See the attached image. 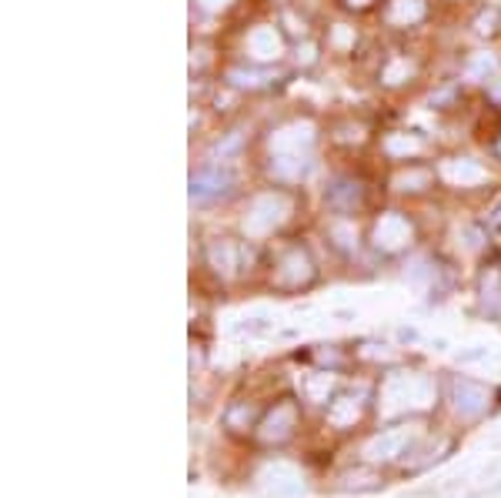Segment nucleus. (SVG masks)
<instances>
[{"label": "nucleus", "mask_w": 501, "mask_h": 498, "mask_svg": "<svg viewBox=\"0 0 501 498\" xmlns=\"http://www.w3.org/2000/svg\"><path fill=\"white\" fill-rule=\"evenodd\" d=\"M287 214H291V197L287 194H281V191L257 194L245 214V231L251 238H265V234H271Z\"/></svg>", "instance_id": "obj_1"}, {"label": "nucleus", "mask_w": 501, "mask_h": 498, "mask_svg": "<svg viewBox=\"0 0 501 498\" xmlns=\"http://www.w3.org/2000/svg\"><path fill=\"white\" fill-rule=\"evenodd\" d=\"M448 398L461 418H481L488 415L495 392H491L488 384L475 382V378H455L448 388Z\"/></svg>", "instance_id": "obj_2"}, {"label": "nucleus", "mask_w": 501, "mask_h": 498, "mask_svg": "<svg viewBox=\"0 0 501 498\" xmlns=\"http://www.w3.org/2000/svg\"><path fill=\"white\" fill-rule=\"evenodd\" d=\"M431 398V382L421 378V374H395L388 384H385V402L395 405V402H405V405H425Z\"/></svg>", "instance_id": "obj_3"}, {"label": "nucleus", "mask_w": 501, "mask_h": 498, "mask_svg": "<svg viewBox=\"0 0 501 498\" xmlns=\"http://www.w3.org/2000/svg\"><path fill=\"white\" fill-rule=\"evenodd\" d=\"M235 187V174L227 167H205L191 174V197L195 201H207V197H225Z\"/></svg>", "instance_id": "obj_4"}, {"label": "nucleus", "mask_w": 501, "mask_h": 498, "mask_svg": "<svg viewBox=\"0 0 501 498\" xmlns=\"http://www.w3.org/2000/svg\"><path fill=\"white\" fill-rule=\"evenodd\" d=\"M311 141H315V127L307 124V121H295V124L281 127L271 137V151L275 154H307Z\"/></svg>", "instance_id": "obj_5"}, {"label": "nucleus", "mask_w": 501, "mask_h": 498, "mask_svg": "<svg viewBox=\"0 0 501 498\" xmlns=\"http://www.w3.org/2000/svg\"><path fill=\"white\" fill-rule=\"evenodd\" d=\"M411 224L408 218H401V214H385V218L375 224V244L381 251H401L405 244L411 241Z\"/></svg>", "instance_id": "obj_6"}, {"label": "nucleus", "mask_w": 501, "mask_h": 498, "mask_svg": "<svg viewBox=\"0 0 501 498\" xmlns=\"http://www.w3.org/2000/svg\"><path fill=\"white\" fill-rule=\"evenodd\" d=\"M311 274H315V264L305 251H287L277 264V284H285V288H301L311 281Z\"/></svg>", "instance_id": "obj_7"}, {"label": "nucleus", "mask_w": 501, "mask_h": 498, "mask_svg": "<svg viewBox=\"0 0 501 498\" xmlns=\"http://www.w3.org/2000/svg\"><path fill=\"white\" fill-rule=\"evenodd\" d=\"M441 177L451 181V184L458 187H468V184H481L485 181V167L478 161H468V157H448V161H441Z\"/></svg>", "instance_id": "obj_8"}, {"label": "nucleus", "mask_w": 501, "mask_h": 498, "mask_svg": "<svg viewBox=\"0 0 501 498\" xmlns=\"http://www.w3.org/2000/svg\"><path fill=\"white\" fill-rule=\"evenodd\" d=\"M398 455H408V432H405V428H388V432H381L368 445L371 462H381V458L388 462V458H398Z\"/></svg>", "instance_id": "obj_9"}, {"label": "nucleus", "mask_w": 501, "mask_h": 498, "mask_svg": "<svg viewBox=\"0 0 501 498\" xmlns=\"http://www.w3.org/2000/svg\"><path fill=\"white\" fill-rule=\"evenodd\" d=\"M325 197L335 211H355L361 204V184L358 181H348V177H338L335 184L327 187Z\"/></svg>", "instance_id": "obj_10"}, {"label": "nucleus", "mask_w": 501, "mask_h": 498, "mask_svg": "<svg viewBox=\"0 0 501 498\" xmlns=\"http://www.w3.org/2000/svg\"><path fill=\"white\" fill-rule=\"evenodd\" d=\"M247 51L255 54L257 61H275V57H281V37H277L275 27H255L247 37Z\"/></svg>", "instance_id": "obj_11"}, {"label": "nucleus", "mask_w": 501, "mask_h": 498, "mask_svg": "<svg viewBox=\"0 0 501 498\" xmlns=\"http://www.w3.org/2000/svg\"><path fill=\"white\" fill-rule=\"evenodd\" d=\"M307 167H311V157L307 154H275L271 157V171H275L277 177H285V181L305 177Z\"/></svg>", "instance_id": "obj_12"}, {"label": "nucleus", "mask_w": 501, "mask_h": 498, "mask_svg": "<svg viewBox=\"0 0 501 498\" xmlns=\"http://www.w3.org/2000/svg\"><path fill=\"white\" fill-rule=\"evenodd\" d=\"M207 261H211V268L217 271V274H235L237 268V248L231 244V241H215L211 248H207Z\"/></svg>", "instance_id": "obj_13"}, {"label": "nucleus", "mask_w": 501, "mask_h": 498, "mask_svg": "<svg viewBox=\"0 0 501 498\" xmlns=\"http://www.w3.org/2000/svg\"><path fill=\"white\" fill-rule=\"evenodd\" d=\"M421 17H425V4H421V0H391V7H388L391 24L408 27V24L421 21Z\"/></svg>", "instance_id": "obj_14"}, {"label": "nucleus", "mask_w": 501, "mask_h": 498, "mask_svg": "<svg viewBox=\"0 0 501 498\" xmlns=\"http://www.w3.org/2000/svg\"><path fill=\"white\" fill-rule=\"evenodd\" d=\"M481 302L491 314H501V274H485L481 278Z\"/></svg>", "instance_id": "obj_15"}, {"label": "nucleus", "mask_w": 501, "mask_h": 498, "mask_svg": "<svg viewBox=\"0 0 501 498\" xmlns=\"http://www.w3.org/2000/svg\"><path fill=\"white\" fill-rule=\"evenodd\" d=\"M495 71H498V61H495L491 54H475L468 64L471 81H488V77H495Z\"/></svg>", "instance_id": "obj_16"}, {"label": "nucleus", "mask_w": 501, "mask_h": 498, "mask_svg": "<svg viewBox=\"0 0 501 498\" xmlns=\"http://www.w3.org/2000/svg\"><path fill=\"white\" fill-rule=\"evenodd\" d=\"M431 181V171H401L398 177H395V187L398 191H418V187H425Z\"/></svg>", "instance_id": "obj_17"}, {"label": "nucleus", "mask_w": 501, "mask_h": 498, "mask_svg": "<svg viewBox=\"0 0 501 498\" xmlns=\"http://www.w3.org/2000/svg\"><path fill=\"white\" fill-rule=\"evenodd\" d=\"M385 147H388L391 154H415V151H421V141H415L408 134H391Z\"/></svg>", "instance_id": "obj_18"}, {"label": "nucleus", "mask_w": 501, "mask_h": 498, "mask_svg": "<svg viewBox=\"0 0 501 498\" xmlns=\"http://www.w3.org/2000/svg\"><path fill=\"white\" fill-rule=\"evenodd\" d=\"M461 364H475V362H491L495 354L488 352V348H481V344H475V348H465V352H458L455 354Z\"/></svg>", "instance_id": "obj_19"}, {"label": "nucleus", "mask_w": 501, "mask_h": 498, "mask_svg": "<svg viewBox=\"0 0 501 498\" xmlns=\"http://www.w3.org/2000/svg\"><path fill=\"white\" fill-rule=\"evenodd\" d=\"M411 74V64L408 61H391L388 71H385V81L388 84H401V77H408Z\"/></svg>", "instance_id": "obj_20"}, {"label": "nucleus", "mask_w": 501, "mask_h": 498, "mask_svg": "<svg viewBox=\"0 0 501 498\" xmlns=\"http://www.w3.org/2000/svg\"><path fill=\"white\" fill-rule=\"evenodd\" d=\"M495 24H498V14H495V11L481 14V17H478V31L481 34H491V31H495Z\"/></svg>", "instance_id": "obj_21"}, {"label": "nucleus", "mask_w": 501, "mask_h": 498, "mask_svg": "<svg viewBox=\"0 0 501 498\" xmlns=\"http://www.w3.org/2000/svg\"><path fill=\"white\" fill-rule=\"evenodd\" d=\"M201 7H207V11H221V7H227L231 0H197Z\"/></svg>", "instance_id": "obj_22"}, {"label": "nucleus", "mask_w": 501, "mask_h": 498, "mask_svg": "<svg viewBox=\"0 0 501 498\" xmlns=\"http://www.w3.org/2000/svg\"><path fill=\"white\" fill-rule=\"evenodd\" d=\"M351 41V34L345 31V27H338V31H335V44H348Z\"/></svg>", "instance_id": "obj_23"}, {"label": "nucleus", "mask_w": 501, "mask_h": 498, "mask_svg": "<svg viewBox=\"0 0 501 498\" xmlns=\"http://www.w3.org/2000/svg\"><path fill=\"white\" fill-rule=\"evenodd\" d=\"M491 228H501V204L491 211Z\"/></svg>", "instance_id": "obj_24"}, {"label": "nucleus", "mask_w": 501, "mask_h": 498, "mask_svg": "<svg viewBox=\"0 0 501 498\" xmlns=\"http://www.w3.org/2000/svg\"><path fill=\"white\" fill-rule=\"evenodd\" d=\"M348 4H355V7H365V4H368V0H348Z\"/></svg>", "instance_id": "obj_25"}, {"label": "nucleus", "mask_w": 501, "mask_h": 498, "mask_svg": "<svg viewBox=\"0 0 501 498\" xmlns=\"http://www.w3.org/2000/svg\"><path fill=\"white\" fill-rule=\"evenodd\" d=\"M498 151H501V144H498Z\"/></svg>", "instance_id": "obj_26"}]
</instances>
